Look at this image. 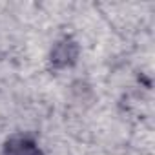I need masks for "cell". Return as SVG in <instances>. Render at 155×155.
I'll list each match as a JSON object with an SVG mask.
<instances>
[{
	"label": "cell",
	"mask_w": 155,
	"mask_h": 155,
	"mask_svg": "<svg viewBox=\"0 0 155 155\" xmlns=\"http://www.w3.org/2000/svg\"><path fill=\"white\" fill-rule=\"evenodd\" d=\"M2 155H42V150L31 137L15 135L4 144Z\"/></svg>",
	"instance_id": "7a4b0ae2"
},
{
	"label": "cell",
	"mask_w": 155,
	"mask_h": 155,
	"mask_svg": "<svg viewBox=\"0 0 155 155\" xmlns=\"http://www.w3.org/2000/svg\"><path fill=\"white\" fill-rule=\"evenodd\" d=\"M79 57V44H77L71 37H62L60 40L55 42V46L51 48V64L58 69L62 68H69L77 62Z\"/></svg>",
	"instance_id": "6da1fadb"
}]
</instances>
